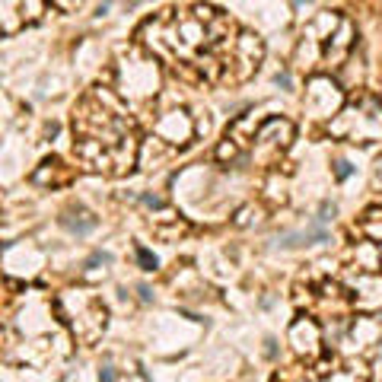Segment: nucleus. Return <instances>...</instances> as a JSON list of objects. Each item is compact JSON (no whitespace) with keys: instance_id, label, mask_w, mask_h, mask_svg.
Returning a JSON list of instances; mask_svg holds the SVG:
<instances>
[{"instance_id":"nucleus-1","label":"nucleus","mask_w":382,"mask_h":382,"mask_svg":"<svg viewBox=\"0 0 382 382\" xmlns=\"http://www.w3.org/2000/svg\"><path fill=\"white\" fill-rule=\"evenodd\" d=\"M143 48L194 83H242L261 61V42L239 32L220 7H169L141 29Z\"/></svg>"},{"instance_id":"nucleus-2","label":"nucleus","mask_w":382,"mask_h":382,"mask_svg":"<svg viewBox=\"0 0 382 382\" xmlns=\"http://www.w3.org/2000/svg\"><path fill=\"white\" fill-rule=\"evenodd\" d=\"M74 153L90 172L125 175L137 159L131 112L112 90H90L74 105Z\"/></svg>"},{"instance_id":"nucleus-3","label":"nucleus","mask_w":382,"mask_h":382,"mask_svg":"<svg viewBox=\"0 0 382 382\" xmlns=\"http://www.w3.org/2000/svg\"><path fill=\"white\" fill-rule=\"evenodd\" d=\"M58 312L80 344H92L105 332V306L90 290H67L58 299Z\"/></svg>"},{"instance_id":"nucleus-4","label":"nucleus","mask_w":382,"mask_h":382,"mask_svg":"<svg viewBox=\"0 0 382 382\" xmlns=\"http://www.w3.org/2000/svg\"><path fill=\"white\" fill-rule=\"evenodd\" d=\"M328 134L354 143L376 141L382 134V99H373V96L354 99L344 112H338V118L328 125Z\"/></svg>"},{"instance_id":"nucleus-5","label":"nucleus","mask_w":382,"mask_h":382,"mask_svg":"<svg viewBox=\"0 0 382 382\" xmlns=\"http://www.w3.org/2000/svg\"><path fill=\"white\" fill-rule=\"evenodd\" d=\"M290 137H293V125L287 118H268L265 125L255 131L249 150L258 163L271 166V163H277L283 157V150L290 147Z\"/></svg>"},{"instance_id":"nucleus-6","label":"nucleus","mask_w":382,"mask_h":382,"mask_svg":"<svg viewBox=\"0 0 382 382\" xmlns=\"http://www.w3.org/2000/svg\"><path fill=\"white\" fill-rule=\"evenodd\" d=\"M45 3H35V0H29V3H10V0H3L0 3V35H10L17 32V29H23L26 23H35V19L42 17Z\"/></svg>"},{"instance_id":"nucleus-7","label":"nucleus","mask_w":382,"mask_h":382,"mask_svg":"<svg viewBox=\"0 0 382 382\" xmlns=\"http://www.w3.org/2000/svg\"><path fill=\"white\" fill-rule=\"evenodd\" d=\"M290 344L296 354L303 357H316L319 354V344H322V332H319V325L312 319H296L290 328Z\"/></svg>"},{"instance_id":"nucleus-8","label":"nucleus","mask_w":382,"mask_h":382,"mask_svg":"<svg viewBox=\"0 0 382 382\" xmlns=\"http://www.w3.org/2000/svg\"><path fill=\"white\" fill-rule=\"evenodd\" d=\"M325 382H370V370L363 360H344L325 376Z\"/></svg>"},{"instance_id":"nucleus-9","label":"nucleus","mask_w":382,"mask_h":382,"mask_svg":"<svg viewBox=\"0 0 382 382\" xmlns=\"http://www.w3.org/2000/svg\"><path fill=\"white\" fill-rule=\"evenodd\" d=\"M32 182H39V185H67L70 182V169L61 163V159H45L42 166H39V172L32 175Z\"/></svg>"},{"instance_id":"nucleus-10","label":"nucleus","mask_w":382,"mask_h":382,"mask_svg":"<svg viewBox=\"0 0 382 382\" xmlns=\"http://www.w3.org/2000/svg\"><path fill=\"white\" fill-rule=\"evenodd\" d=\"M80 217H83V210H80V214H74V210H67V214L61 217V223H64L67 230H74V233H90L92 226H96V220H92V217L80 220Z\"/></svg>"},{"instance_id":"nucleus-11","label":"nucleus","mask_w":382,"mask_h":382,"mask_svg":"<svg viewBox=\"0 0 382 382\" xmlns=\"http://www.w3.org/2000/svg\"><path fill=\"white\" fill-rule=\"evenodd\" d=\"M3 303H7V296H3V281H0V334H3Z\"/></svg>"},{"instance_id":"nucleus-12","label":"nucleus","mask_w":382,"mask_h":382,"mask_svg":"<svg viewBox=\"0 0 382 382\" xmlns=\"http://www.w3.org/2000/svg\"><path fill=\"white\" fill-rule=\"evenodd\" d=\"M334 172H338V179H348V175H350V166H348V163H344V159H341V163H338V169H334Z\"/></svg>"},{"instance_id":"nucleus-13","label":"nucleus","mask_w":382,"mask_h":382,"mask_svg":"<svg viewBox=\"0 0 382 382\" xmlns=\"http://www.w3.org/2000/svg\"><path fill=\"white\" fill-rule=\"evenodd\" d=\"M141 261H143V265H147V271H153V268H157V261H153V258H150L147 252H141Z\"/></svg>"},{"instance_id":"nucleus-14","label":"nucleus","mask_w":382,"mask_h":382,"mask_svg":"<svg viewBox=\"0 0 382 382\" xmlns=\"http://www.w3.org/2000/svg\"><path fill=\"white\" fill-rule=\"evenodd\" d=\"M274 382H281V379H274Z\"/></svg>"}]
</instances>
